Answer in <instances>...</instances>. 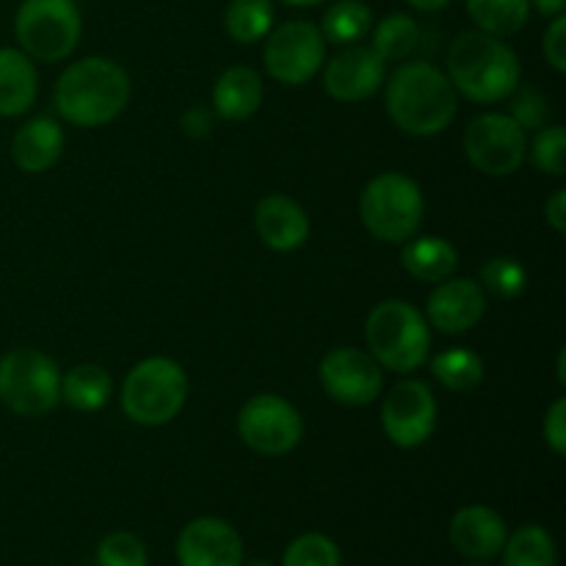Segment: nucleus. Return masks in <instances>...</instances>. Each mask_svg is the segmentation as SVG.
Here are the masks:
<instances>
[{"mask_svg":"<svg viewBox=\"0 0 566 566\" xmlns=\"http://www.w3.org/2000/svg\"><path fill=\"white\" fill-rule=\"evenodd\" d=\"M520 59L501 36L464 31L448 48V81L464 99L495 105L520 86Z\"/></svg>","mask_w":566,"mask_h":566,"instance_id":"obj_1","label":"nucleus"},{"mask_svg":"<svg viewBox=\"0 0 566 566\" xmlns=\"http://www.w3.org/2000/svg\"><path fill=\"white\" fill-rule=\"evenodd\" d=\"M385 105L398 130L409 136H437L457 116V88L448 75L429 61H409L392 72Z\"/></svg>","mask_w":566,"mask_h":566,"instance_id":"obj_2","label":"nucleus"},{"mask_svg":"<svg viewBox=\"0 0 566 566\" xmlns=\"http://www.w3.org/2000/svg\"><path fill=\"white\" fill-rule=\"evenodd\" d=\"M130 103V77L116 61L81 59L61 72L55 83V108L61 119L77 127H103Z\"/></svg>","mask_w":566,"mask_h":566,"instance_id":"obj_3","label":"nucleus"},{"mask_svg":"<svg viewBox=\"0 0 566 566\" xmlns=\"http://www.w3.org/2000/svg\"><path fill=\"white\" fill-rule=\"evenodd\" d=\"M365 340L370 357L381 370L392 374H412L429 363L431 326L423 313L401 298H390L370 310L365 321Z\"/></svg>","mask_w":566,"mask_h":566,"instance_id":"obj_4","label":"nucleus"},{"mask_svg":"<svg viewBox=\"0 0 566 566\" xmlns=\"http://www.w3.org/2000/svg\"><path fill=\"white\" fill-rule=\"evenodd\" d=\"M423 191L401 171L374 177L359 197V219L381 243H407L423 224Z\"/></svg>","mask_w":566,"mask_h":566,"instance_id":"obj_5","label":"nucleus"},{"mask_svg":"<svg viewBox=\"0 0 566 566\" xmlns=\"http://www.w3.org/2000/svg\"><path fill=\"white\" fill-rule=\"evenodd\" d=\"M188 374L169 357L142 359L122 385V409L138 426H166L182 412Z\"/></svg>","mask_w":566,"mask_h":566,"instance_id":"obj_6","label":"nucleus"},{"mask_svg":"<svg viewBox=\"0 0 566 566\" xmlns=\"http://www.w3.org/2000/svg\"><path fill=\"white\" fill-rule=\"evenodd\" d=\"M0 401L22 418H44L61 401L59 365L36 348H14L0 359Z\"/></svg>","mask_w":566,"mask_h":566,"instance_id":"obj_7","label":"nucleus"},{"mask_svg":"<svg viewBox=\"0 0 566 566\" xmlns=\"http://www.w3.org/2000/svg\"><path fill=\"white\" fill-rule=\"evenodd\" d=\"M81 11L72 0H25L14 17L22 53L44 64L70 59L81 42Z\"/></svg>","mask_w":566,"mask_h":566,"instance_id":"obj_8","label":"nucleus"},{"mask_svg":"<svg viewBox=\"0 0 566 566\" xmlns=\"http://www.w3.org/2000/svg\"><path fill=\"white\" fill-rule=\"evenodd\" d=\"M326 59V39L318 25L291 20L271 28L265 36L263 61L269 75L282 86H304L321 72Z\"/></svg>","mask_w":566,"mask_h":566,"instance_id":"obj_9","label":"nucleus"},{"mask_svg":"<svg viewBox=\"0 0 566 566\" xmlns=\"http://www.w3.org/2000/svg\"><path fill=\"white\" fill-rule=\"evenodd\" d=\"M238 434L263 457H285L302 442L304 420L287 398L260 392L238 412Z\"/></svg>","mask_w":566,"mask_h":566,"instance_id":"obj_10","label":"nucleus"},{"mask_svg":"<svg viewBox=\"0 0 566 566\" xmlns=\"http://www.w3.org/2000/svg\"><path fill=\"white\" fill-rule=\"evenodd\" d=\"M468 160L490 177H509L528 158L525 130L509 114H481L464 130Z\"/></svg>","mask_w":566,"mask_h":566,"instance_id":"obj_11","label":"nucleus"},{"mask_svg":"<svg viewBox=\"0 0 566 566\" xmlns=\"http://www.w3.org/2000/svg\"><path fill=\"white\" fill-rule=\"evenodd\" d=\"M381 429L398 448H420L437 429V398L426 381H398L381 403Z\"/></svg>","mask_w":566,"mask_h":566,"instance_id":"obj_12","label":"nucleus"},{"mask_svg":"<svg viewBox=\"0 0 566 566\" xmlns=\"http://www.w3.org/2000/svg\"><path fill=\"white\" fill-rule=\"evenodd\" d=\"M318 379L326 396L346 407L374 403L385 390V370L363 348H332L318 365Z\"/></svg>","mask_w":566,"mask_h":566,"instance_id":"obj_13","label":"nucleus"},{"mask_svg":"<svg viewBox=\"0 0 566 566\" xmlns=\"http://www.w3.org/2000/svg\"><path fill=\"white\" fill-rule=\"evenodd\" d=\"M387 61L368 44H348L324 70V88L340 103H363L374 97L387 75Z\"/></svg>","mask_w":566,"mask_h":566,"instance_id":"obj_14","label":"nucleus"},{"mask_svg":"<svg viewBox=\"0 0 566 566\" xmlns=\"http://www.w3.org/2000/svg\"><path fill=\"white\" fill-rule=\"evenodd\" d=\"M486 313V293L470 276H448L426 302V321L442 335L470 332Z\"/></svg>","mask_w":566,"mask_h":566,"instance_id":"obj_15","label":"nucleus"},{"mask_svg":"<svg viewBox=\"0 0 566 566\" xmlns=\"http://www.w3.org/2000/svg\"><path fill=\"white\" fill-rule=\"evenodd\" d=\"M180 566H241V534L221 517H197L177 536Z\"/></svg>","mask_w":566,"mask_h":566,"instance_id":"obj_16","label":"nucleus"},{"mask_svg":"<svg viewBox=\"0 0 566 566\" xmlns=\"http://www.w3.org/2000/svg\"><path fill=\"white\" fill-rule=\"evenodd\" d=\"M506 520L490 506H464L459 509L448 525V539L470 562H490V558L501 556L503 545H506Z\"/></svg>","mask_w":566,"mask_h":566,"instance_id":"obj_17","label":"nucleus"},{"mask_svg":"<svg viewBox=\"0 0 566 566\" xmlns=\"http://www.w3.org/2000/svg\"><path fill=\"white\" fill-rule=\"evenodd\" d=\"M254 230L274 252H296L310 238V219L296 199L269 193L254 208Z\"/></svg>","mask_w":566,"mask_h":566,"instance_id":"obj_18","label":"nucleus"},{"mask_svg":"<svg viewBox=\"0 0 566 566\" xmlns=\"http://www.w3.org/2000/svg\"><path fill=\"white\" fill-rule=\"evenodd\" d=\"M64 130L50 116H36L28 119L20 130L14 133L11 142V158L28 175H42V171L53 169L59 164L61 153H64Z\"/></svg>","mask_w":566,"mask_h":566,"instance_id":"obj_19","label":"nucleus"},{"mask_svg":"<svg viewBox=\"0 0 566 566\" xmlns=\"http://www.w3.org/2000/svg\"><path fill=\"white\" fill-rule=\"evenodd\" d=\"M263 105V77L252 66H230L213 86V111L227 122H243Z\"/></svg>","mask_w":566,"mask_h":566,"instance_id":"obj_20","label":"nucleus"},{"mask_svg":"<svg viewBox=\"0 0 566 566\" xmlns=\"http://www.w3.org/2000/svg\"><path fill=\"white\" fill-rule=\"evenodd\" d=\"M39 94V75L33 59L22 50L0 48V116H22L31 111Z\"/></svg>","mask_w":566,"mask_h":566,"instance_id":"obj_21","label":"nucleus"},{"mask_svg":"<svg viewBox=\"0 0 566 566\" xmlns=\"http://www.w3.org/2000/svg\"><path fill=\"white\" fill-rule=\"evenodd\" d=\"M401 265L420 282H442L448 276L457 274L459 265V252L453 243H448L446 238H409L403 243L401 252Z\"/></svg>","mask_w":566,"mask_h":566,"instance_id":"obj_22","label":"nucleus"},{"mask_svg":"<svg viewBox=\"0 0 566 566\" xmlns=\"http://www.w3.org/2000/svg\"><path fill=\"white\" fill-rule=\"evenodd\" d=\"M111 392H114V381L108 370L99 365H75L61 376V398L75 412H97L111 401Z\"/></svg>","mask_w":566,"mask_h":566,"instance_id":"obj_23","label":"nucleus"},{"mask_svg":"<svg viewBox=\"0 0 566 566\" xmlns=\"http://www.w3.org/2000/svg\"><path fill=\"white\" fill-rule=\"evenodd\" d=\"M470 20L492 36H512L523 31L531 14V0H468Z\"/></svg>","mask_w":566,"mask_h":566,"instance_id":"obj_24","label":"nucleus"},{"mask_svg":"<svg viewBox=\"0 0 566 566\" xmlns=\"http://www.w3.org/2000/svg\"><path fill=\"white\" fill-rule=\"evenodd\" d=\"M503 566H556L558 553L551 531L542 525H523L506 536Z\"/></svg>","mask_w":566,"mask_h":566,"instance_id":"obj_25","label":"nucleus"},{"mask_svg":"<svg viewBox=\"0 0 566 566\" xmlns=\"http://www.w3.org/2000/svg\"><path fill=\"white\" fill-rule=\"evenodd\" d=\"M431 374L446 390L470 392L484 381V359L470 348H448L431 359Z\"/></svg>","mask_w":566,"mask_h":566,"instance_id":"obj_26","label":"nucleus"},{"mask_svg":"<svg viewBox=\"0 0 566 566\" xmlns=\"http://www.w3.org/2000/svg\"><path fill=\"white\" fill-rule=\"evenodd\" d=\"M224 28L235 42L254 44L274 28V0H230Z\"/></svg>","mask_w":566,"mask_h":566,"instance_id":"obj_27","label":"nucleus"},{"mask_svg":"<svg viewBox=\"0 0 566 566\" xmlns=\"http://www.w3.org/2000/svg\"><path fill=\"white\" fill-rule=\"evenodd\" d=\"M374 25L368 3L363 0H337L326 9L321 33L332 44H357Z\"/></svg>","mask_w":566,"mask_h":566,"instance_id":"obj_28","label":"nucleus"},{"mask_svg":"<svg viewBox=\"0 0 566 566\" xmlns=\"http://www.w3.org/2000/svg\"><path fill=\"white\" fill-rule=\"evenodd\" d=\"M420 44V25L409 14H387L379 25L374 28V44L370 48L385 61H403L412 55Z\"/></svg>","mask_w":566,"mask_h":566,"instance_id":"obj_29","label":"nucleus"},{"mask_svg":"<svg viewBox=\"0 0 566 566\" xmlns=\"http://www.w3.org/2000/svg\"><path fill=\"white\" fill-rule=\"evenodd\" d=\"M481 287L501 302H514L528 287V271L517 258H492L481 269Z\"/></svg>","mask_w":566,"mask_h":566,"instance_id":"obj_30","label":"nucleus"},{"mask_svg":"<svg viewBox=\"0 0 566 566\" xmlns=\"http://www.w3.org/2000/svg\"><path fill=\"white\" fill-rule=\"evenodd\" d=\"M282 566H343L340 547L326 534H302L287 545Z\"/></svg>","mask_w":566,"mask_h":566,"instance_id":"obj_31","label":"nucleus"},{"mask_svg":"<svg viewBox=\"0 0 566 566\" xmlns=\"http://www.w3.org/2000/svg\"><path fill=\"white\" fill-rule=\"evenodd\" d=\"M531 160L542 175L562 177L566 171V133L562 125L542 127L534 138V147L528 149Z\"/></svg>","mask_w":566,"mask_h":566,"instance_id":"obj_32","label":"nucleus"},{"mask_svg":"<svg viewBox=\"0 0 566 566\" xmlns=\"http://www.w3.org/2000/svg\"><path fill=\"white\" fill-rule=\"evenodd\" d=\"M147 545L130 531H114L97 545L99 566H147Z\"/></svg>","mask_w":566,"mask_h":566,"instance_id":"obj_33","label":"nucleus"},{"mask_svg":"<svg viewBox=\"0 0 566 566\" xmlns=\"http://www.w3.org/2000/svg\"><path fill=\"white\" fill-rule=\"evenodd\" d=\"M512 119L517 122L523 130H542V127L547 125V119H551L547 97H542L536 88H520L517 97H514L512 103Z\"/></svg>","mask_w":566,"mask_h":566,"instance_id":"obj_34","label":"nucleus"},{"mask_svg":"<svg viewBox=\"0 0 566 566\" xmlns=\"http://www.w3.org/2000/svg\"><path fill=\"white\" fill-rule=\"evenodd\" d=\"M542 50H545V59L553 70L566 72V17L564 14L553 17V22L545 31V39H542Z\"/></svg>","mask_w":566,"mask_h":566,"instance_id":"obj_35","label":"nucleus"},{"mask_svg":"<svg viewBox=\"0 0 566 566\" xmlns=\"http://www.w3.org/2000/svg\"><path fill=\"white\" fill-rule=\"evenodd\" d=\"M545 442L556 457L566 453V398H558L545 415Z\"/></svg>","mask_w":566,"mask_h":566,"instance_id":"obj_36","label":"nucleus"},{"mask_svg":"<svg viewBox=\"0 0 566 566\" xmlns=\"http://www.w3.org/2000/svg\"><path fill=\"white\" fill-rule=\"evenodd\" d=\"M545 219H547V224L558 232V235H564L566 232V191L564 188L553 191V197L545 202Z\"/></svg>","mask_w":566,"mask_h":566,"instance_id":"obj_37","label":"nucleus"},{"mask_svg":"<svg viewBox=\"0 0 566 566\" xmlns=\"http://www.w3.org/2000/svg\"><path fill=\"white\" fill-rule=\"evenodd\" d=\"M182 130L191 138H202L210 133V114L208 108H191L182 116Z\"/></svg>","mask_w":566,"mask_h":566,"instance_id":"obj_38","label":"nucleus"},{"mask_svg":"<svg viewBox=\"0 0 566 566\" xmlns=\"http://www.w3.org/2000/svg\"><path fill=\"white\" fill-rule=\"evenodd\" d=\"M531 6H534L542 17H558L564 14L566 0H531Z\"/></svg>","mask_w":566,"mask_h":566,"instance_id":"obj_39","label":"nucleus"},{"mask_svg":"<svg viewBox=\"0 0 566 566\" xmlns=\"http://www.w3.org/2000/svg\"><path fill=\"white\" fill-rule=\"evenodd\" d=\"M407 3L418 11H440V9H446L451 0H407Z\"/></svg>","mask_w":566,"mask_h":566,"instance_id":"obj_40","label":"nucleus"},{"mask_svg":"<svg viewBox=\"0 0 566 566\" xmlns=\"http://www.w3.org/2000/svg\"><path fill=\"white\" fill-rule=\"evenodd\" d=\"M564 363H566V352L562 348V352H558V363H556V368H558L556 374H558V381H562V385L566 381V370H564L566 365H564Z\"/></svg>","mask_w":566,"mask_h":566,"instance_id":"obj_41","label":"nucleus"},{"mask_svg":"<svg viewBox=\"0 0 566 566\" xmlns=\"http://www.w3.org/2000/svg\"><path fill=\"white\" fill-rule=\"evenodd\" d=\"M282 3H287V6H318V3H324V0H282Z\"/></svg>","mask_w":566,"mask_h":566,"instance_id":"obj_42","label":"nucleus"},{"mask_svg":"<svg viewBox=\"0 0 566 566\" xmlns=\"http://www.w3.org/2000/svg\"><path fill=\"white\" fill-rule=\"evenodd\" d=\"M241 566H274V564L263 562V558H254V562H247V564H241Z\"/></svg>","mask_w":566,"mask_h":566,"instance_id":"obj_43","label":"nucleus"},{"mask_svg":"<svg viewBox=\"0 0 566 566\" xmlns=\"http://www.w3.org/2000/svg\"><path fill=\"white\" fill-rule=\"evenodd\" d=\"M468 566H490V564H484V562H473V564H468Z\"/></svg>","mask_w":566,"mask_h":566,"instance_id":"obj_44","label":"nucleus"}]
</instances>
